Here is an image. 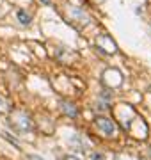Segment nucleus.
Here are the masks:
<instances>
[{"instance_id": "1", "label": "nucleus", "mask_w": 151, "mask_h": 160, "mask_svg": "<svg viewBox=\"0 0 151 160\" xmlns=\"http://www.w3.org/2000/svg\"><path fill=\"white\" fill-rule=\"evenodd\" d=\"M11 126L16 132L25 133V132L32 130V119H30L25 112H14V114H12V118H11Z\"/></svg>"}, {"instance_id": "2", "label": "nucleus", "mask_w": 151, "mask_h": 160, "mask_svg": "<svg viewBox=\"0 0 151 160\" xmlns=\"http://www.w3.org/2000/svg\"><path fill=\"white\" fill-rule=\"evenodd\" d=\"M96 46H98V50H100V52H103V53H110V55L117 52L116 41L112 39L109 34L98 36V39H96Z\"/></svg>"}, {"instance_id": "3", "label": "nucleus", "mask_w": 151, "mask_h": 160, "mask_svg": "<svg viewBox=\"0 0 151 160\" xmlns=\"http://www.w3.org/2000/svg\"><path fill=\"white\" fill-rule=\"evenodd\" d=\"M96 126H98L100 130L103 132L105 135H114V133L117 132L116 123H114L112 119H109V118H103V116L96 118Z\"/></svg>"}, {"instance_id": "4", "label": "nucleus", "mask_w": 151, "mask_h": 160, "mask_svg": "<svg viewBox=\"0 0 151 160\" xmlns=\"http://www.w3.org/2000/svg\"><path fill=\"white\" fill-rule=\"evenodd\" d=\"M62 110L68 116H71V118H75V116L78 114V110L75 109V105H73V103H68V102H62Z\"/></svg>"}, {"instance_id": "5", "label": "nucleus", "mask_w": 151, "mask_h": 160, "mask_svg": "<svg viewBox=\"0 0 151 160\" xmlns=\"http://www.w3.org/2000/svg\"><path fill=\"white\" fill-rule=\"evenodd\" d=\"M18 20L22 25H30V16L25 11H18Z\"/></svg>"}, {"instance_id": "6", "label": "nucleus", "mask_w": 151, "mask_h": 160, "mask_svg": "<svg viewBox=\"0 0 151 160\" xmlns=\"http://www.w3.org/2000/svg\"><path fill=\"white\" fill-rule=\"evenodd\" d=\"M0 133H2V135H4V137H6V139H7V141H9L11 144H14L16 148H20V144H18V141H16V139H12V137H9V135H7V132H0Z\"/></svg>"}, {"instance_id": "7", "label": "nucleus", "mask_w": 151, "mask_h": 160, "mask_svg": "<svg viewBox=\"0 0 151 160\" xmlns=\"http://www.w3.org/2000/svg\"><path fill=\"white\" fill-rule=\"evenodd\" d=\"M27 158L29 160H45V158H41V157H37V155H29Z\"/></svg>"}, {"instance_id": "8", "label": "nucleus", "mask_w": 151, "mask_h": 160, "mask_svg": "<svg viewBox=\"0 0 151 160\" xmlns=\"http://www.w3.org/2000/svg\"><path fill=\"white\" fill-rule=\"evenodd\" d=\"M93 160H105V158L101 157V155H94V157H93Z\"/></svg>"}, {"instance_id": "9", "label": "nucleus", "mask_w": 151, "mask_h": 160, "mask_svg": "<svg viewBox=\"0 0 151 160\" xmlns=\"http://www.w3.org/2000/svg\"><path fill=\"white\" fill-rule=\"evenodd\" d=\"M66 160H78V158H75V157H66Z\"/></svg>"}, {"instance_id": "10", "label": "nucleus", "mask_w": 151, "mask_h": 160, "mask_svg": "<svg viewBox=\"0 0 151 160\" xmlns=\"http://www.w3.org/2000/svg\"><path fill=\"white\" fill-rule=\"evenodd\" d=\"M43 2H45V4H50V0H43Z\"/></svg>"}]
</instances>
